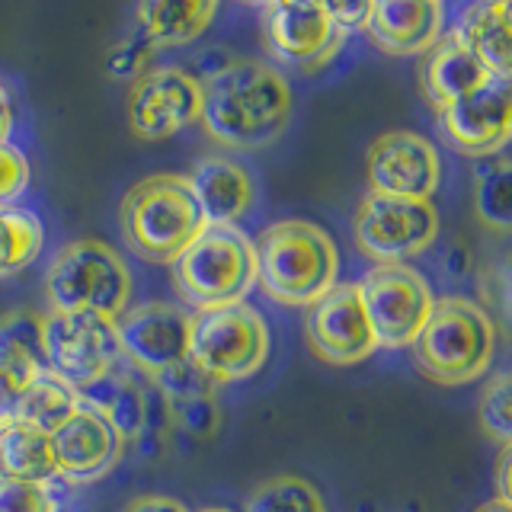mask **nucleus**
I'll use <instances>...</instances> for the list:
<instances>
[{
	"label": "nucleus",
	"instance_id": "nucleus-1",
	"mask_svg": "<svg viewBox=\"0 0 512 512\" xmlns=\"http://www.w3.org/2000/svg\"><path fill=\"white\" fill-rule=\"evenodd\" d=\"M292 103V84L279 68L240 58L208 74L199 122L221 148L253 151L285 135Z\"/></svg>",
	"mask_w": 512,
	"mask_h": 512
},
{
	"label": "nucleus",
	"instance_id": "nucleus-2",
	"mask_svg": "<svg viewBox=\"0 0 512 512\" xmlns=\"http://www.w3.org/2000/svg\"><path fill=\"white\" fill-rule=\"evenodd\" d=\"M256 282L285 308H308L327 295L340 276V253L333 237L311 221H276L253 247Z\"/></svg>",
	"mask_w": 512,
	"mask_h": 512
},
{
	"label": "nucleus",
	"instance_id": "nucleus-3",
	"mask_svg": "<svg viewBox=\"0 0 512 512\" xmlns=\"http://www.w3.org/2000/svg\"><path fill=\"white\" fill-rule=\"evenodd\" d=\"M119 224L128 250L151 263H173L208 221L180 173H157L125 192Z\"/></svg>",
	"mask_w": 512,
	"mask_h": 512
},
{
	"label": "nucleus",
	"instance_id": "nucleus-4",
	"mask_svg": "<svg viewBox=\"0 0 512 512\" xmlns=\"http://www.w3.org/2000/svg\"><path fill=\"white\" fill-rule=\"evenodd\" d=\"M413 362L439 384H468L487 375L496 352V327L471 298H439L413 340Z\"/></svg>",
	"mask_w": 512,
	"mask_h": 512
},
{
	"label": "nucleus",
	"instance_id": "nucleus-5",
	"mask_svg": "<svg viewBox=\"0 0 512 512\" xmlns=\"http://www.w3.org/2000/svg\"><path fill=\"white\" fill-rule=\"evenodd\" d=\"M45 298L55 314H96L116 320L132 298V272L100 240H74L45 272Z\"/></svg>",
	"mask_w": 512,
	"mask_h": 512
},
{
	"label": "nucleus",
	"instance_id": "nucleus-6",
	"mask_svg": "<svg viewBox=\"0 0 512 512\" xmlns=\"http://www.w3.org/2000/svg\"><path fill=\"white\" fill-rule=\"evenodd\" d=\"M176 288L196 311L240 304L256 285L253 244L237 228H208L170 263Z\"/></svg>",
	"mask_w": 512,
	"mask_h": 512
},
{
	"label": "nucleus",
	"instance_id": "nucleus-7",
	"mask_svg": "<svg viewBox=\"0 0 512 512\" xmlns=\"http://www.w3.org/2000/svg\"><path fill=\"white\" fill-rule=\"evenodd\" d=\"M269 356V330L263 314L250 304L196 311L189 320V365L205 381H247Z\"/></svg>",
	"mask_w": 512,
	"mask_h": 512
},
{
	"label": "nucleus",
	"instance_id": "nucleus-8",
	"mask_svg": "<svg viewBox=\"0 0 512 512\" xmlns=\"http://www.w3.org/2000/svg\"><path fill=\"white\" fill-rule=\"evenodd\" d=\"M122 359L116 324L96 314H55L42 317V362L77 394H87Z\"/></svg>",
	"mask_w": 512,
	"mask_h": 512
},
{
	"label": "nucleus",
	"instance_id": "nucleus-9",
	"mask_svg": "<svg viewBox=\"0 0 512 512\" xmlns=\"http://www.w3.org/2000/svg\"><path fill=\"white\" fill-rule=\"evenodd\" d=\"M359 298L378 346H413L432 314V288L410 263H375L356 282Z\"/></svg>",
	"mask_w": 512,
	"mask_h": 512
},
{
	"label": "nucleus",
	"instance_id": "nucleus-10",
	"mask_svg": "<svg viewBox=\"0 0 512 512\" xmlns=\"http://www.w3.org/2000/svg\"><path fill=\"white\" fill-rule=\"evenodd\" d=\"M356 247L375 263H407L439 237V212L432 202L391 199L368 192L352 218Z\"/></svg>",
	"mask_w": 512,
	"mask_h": 512
},
{
	"label": "nucleus",
	"instance_id": "nucleus-11",
	"mask_svg": "<svg viewBox=\"0 0 512 512\" xmlns=\"http://www.w3.org/2000/svg\"><path fill=\"white\" fill-rule=\"evenodd\" d=\"M269 55L288 68L317 71L340 52L346 32L330 20L327 4L317 0H276L260 13Z\"/></svg>",
	"mask_w": 512,
	"mask_h": 512
},
{
	"label": "nucleus",
	"instance_id": "nucleus-12",
	"mask_svg": "<svg viewBox=\"0 0 512 512\" xmlns=\"http://www.w3.org/2000/svg\"><path fill=\"white\" fill-rule=\"evenodd\" d=\"M189 320L192 314L164 301H148L125 308L116 324L122 359H128L151 378L167 375L189 359Z\"/></svg>",
	"mask_w": 512,
	"mask_h": 512
},
{
	"label": "nucleus",
	"instance_id": "nucleus-13",
	"mask_svg": "<svg viewBox=\"0 0 512 512\" xmlns=\"http://www.w3.org/2000/svg\"><path fill=\"white\" fill-rule=\"evenodd\" d=\"M439 125L461 154L496 157L512 132V77H484L471 93L439 109Z\"/></svg>",
	"mask_w": 512,
	"mask_h": 512
},
{
	"label": "nucleus",
	"instance_id": "nucleus-14",
	"mask_svg": "<svg viewBox=\"0 0 512 512\" xmlns=\"http://www.w3.org/2000/svg\"><path fill=\"white\" fill-rule=\"evenodd\" d=\"M304 333L314 356L330 365H356L378 349L356 282H336L327 295L308 304Z\"/></svg>",
	"mask_w": 512,
	"mask_h": 512
},
{
	"label": "nucleus",
	"instance_id": "nucleus-15",
	"mask_svg": "<svg viewBox=\"0 0 512 512\" xmlns=\"http://www.w3.org/2000/svg\"><path fill=\"white\" fill-rule=\"evenodd\" d=\"M202 84L180 68H151L128 93V122L144 141H164L199 122Z\"/></svg>",
	"mask_w": 512,
	"mask_h": 512
},
{
	"label": "nucleus",
	"instance_id": "nucleus-16",
	"mask_svg": "<svg viewBox=\"0 0 512 512\" xmlns=\"http://www.w3.org/2000/svg\"><path fill=\"white\" fill-rule=\"evenodd\" d=\"M48 436H52L58 477L71 480V484L100 480L116 468L125 452V439L119 436V429L109 423V416L100 407H93L84 397H80L68 420Z\"/></svg>",
	"mask_w": 512,
	"mask_h": 512
},
{
	"label": "nucleus",
	"instance_id": "nucleus-17",
	"mask_svg": "<svg viewBox=\"0 0 512 512\" xmlns=\"http://www.w3.org/2000/svg\"><path fill=\"white\" fill-rule=\"evenodd\" d=\"M442 183V160L416 132H388L368 148V186L375 196L432 202Z\"/></svg>",
	"mask_w": 512,
	"mask_h": 512
},
{
	"label": "nucleus",
	"instance_id": "nucleus-18",
	"mask_svg": "<svg viewBox=\"0 0 512 512\" xmlns=\"http://www.w3.org/2000/svg\"><path fill=\"white\" fill-rule=\"evenodd\" d=\"M42 372V317L7 314L0 320V423L16 420L26 391Z\"/></svg>",
	"mask_w": 512,
	"mask_h": 512
},
{
	"label": "nucleus",
	"instance_id": "nucleus-19",
	"mask_svg": "<svg viewBox=\"0 0 512 512\" xmlns=\"http://www.w3.org/2000/svg\"><path fill=\"white\" fill-rule=\"evenodd\" d=\"M365 32L391 55H420L445 36V7L439 0H375Z\"/></svg>",
	"mask_w": 512,
	"mask_h": 512
},
{
	"label": "nucleus",
	"instance_id": "nucleus-20",
	"mask_svg": "<svg viewBox=\"0 0 512 512\" xmlns=\"http://www.w3.org/2000/svg\"><path fill=\"white\" fill-rule=\"evenodd\" d=\"M192 196H196L208 224L218 228H237V221L250 212L253 205V176L234 157H202L192 173L186 176Z\"/></svg>",
	"mask_w": 512,
	"mask_h": 512
},
{
	"label": "nucleus",
	"instance_id": "nucleus-21",
	"mask_svg": "<svg viewBox=\"0 0 512 512\" xmlns=\"http://www.w3.org/2000/svg\"><path fill=\"white\" fill-rule=\"evenodd\" d=\"M484 77H490L484 71V64L468 52V45H464L455 32H445V36L429 48L420 68L423 93L429 96V103L436 106V112L461 100L464 93H471Z\"/></svg>",
	"mask_w": 512,
	"mask_h": 512
},
{
	"label": "nucleus",
	"instance_id": "nucleus-22",
	"mask_svg": "<svg viewBox=\"0 0 512 512\" xmlns=\"http://www.w3.org/2000/svg\"><path fill=\"white\" fill-rule=\"evenodd\" d=\"M512 7L506 0L496 4H471L458 16L455 36L468 45V52L484 64V71L493 77L512 74V39H509Z\"/></svg>",
	"mask_w": 512,
	"mask_h": 512
},
{
	"label": "nucleus",
	"instance_id": "nucleus-23",
	"mask_svg": "<svg viewBox=\"0 0 512 512\" xmlns=\"http://www.w3.org/2000/svg\"><path fill=\"white\" fill-rule=\"evenodd\" d=\"M218 13L215 0H192V4H180V0H148L138 4V32L141 42H148L154 52L157 48H173L199 39L202 32L212 26Z\"/></svg>",
	"mask_w": 512,
	"mask_h": 512
},
{
	"label": "nucleus",
	"instance_id": "nucleus-24",
	"mask_svg": "<svg viewBox=\"0 0 512 512\" xmlns=\"http://www.w3.org/2000/svg\"><path fill=\"white\" fill-rule=\"evenodd\" d=\"M0 480L52 487L58 480L52 436L20 420L0 423Z\"/></svg>",
	"mask_w": 512,
	"mask_h": 512
},
{
	"label": "nucleus",
	"instance_id": "nucleus-25",
	"mask_svg": "<svg viewBox=\"0 0 512 512\" xmlns=\"http://www.w3.org/2000/svg\"><path fill=\"white\" fill-rule=\"evenodd\" d=\"M45 244L42 221L20 205L0 208V279L26 269Z\"/></svg>",
	"mask_w": 512,
	"mask_h": 512
},
{
	"label": "nucleus",
	"instance_id": "nucleus-26",
	"mask_svg": "<svg viewBox=\"0 0 512 512\" xmlns=\"http://www.w3.org/2000/svg\"><path fill=\"white\" fill-rule=\"evenodd\" d=\"M77 404H80V394L74 388L58 381L52 372H42L26 391L20 410H16V420L36 426L42 432H52L68 420Z\"/></svg>",
	"mask_w": 512,
	"mask_h": 512
},
{
	"label": "nucleus",
	"instance_id": "nucleus-27",
	"mask_svg": "<svg viewBox=\"0 0 512 512\" xmlns=\"http://www.w3.org/2000/svg\"><path fill=\"white\" fill-rule=\"evenodd\" d=\"M244 512H327V506L311 480L295 474H279L263 480L250 493Z\"/></svg>",
	"mask_w": 512,
	"mask_h": 512
},
{
	"label": "nucleus",
	"instance_id": "nucleus-28",
	"mask_svg": "<svg viewBox=\"0 0 512 512\" xmlns=\"http://www.w3.org/2000/svg\"><path fill=\"white\" fill-rule=\"evenodd\" d=\"M509 160L503 154L487 157V167L477 173V215L493 231L509 228Z\"/></svg>",
	"mask_w": 512,
	"mask_h": 512
},
{
	"label": "nucleus",
	"instance_id": "nucleus-29",
	"mask_svg": "<svg viewBox=\"0 0 512 512\" xmlns=\"http://www.w3.org/2000/svg\"><path fill=\"white\" fill-rule=\"evenodd\" d=\"M480 426L487 436H493L500 445H509L512 436V416H509V375H493L484 397H480Z\"/></svg>",
	"mask_w": 512,
	"mask_h": 512
},
{
	"label": "nucleus",
	"instance_id": "nucleus-30",
	"mask_svg": "<svg viewBox=\"0 0 512 512\" xmlns=\"http://www.w3.org/2000/svg\"><path fill=\"white\" fill-rule=\"evenodd\" d=\"M0 512H58L52 487L0 480Z\"/></svg>",
	"mask_w": 512,
	"mask_h": 512
},
{
	"label": "nucleus",
	"instance_id": "nucleus-31",
	"mask_svg": "<svg viewBox=\"0 0 512 512\" xmlns=\"http://www.w3.org/2000/svg\"><path fill=\"white\" fill-rule=\"evenodd\" d=\"M154 48L148 42H141L132 36L128 42H119L112 52L106 55V71L116 80H138L141 74H148L154 68Z\"/></svg>",
	"mask_w": 512,
	"mask_h": 512
},
{
	"label": "nucleus",
	"instance_id": "nucleus-32",
	"mask_svg": "<svg viewBox=\"0 0 512 512\" xmlns=\"http://www.w3.org/2000/svg\"><path fill=\"white\" fill-rule=\"evenodd\" d=\"M29 186V160L13 144H0V208L13 205Z\"/></svg>",
	"mask_w": 512,
	"mask_h": 512
},
{
	"label": "nucleus",
	"instance_id": "nucleus-33",
	"mask_svg": "<svg viewBox=\"0 0 512 512\" xmlns=\"http://www.w3.org/2000/svg\"><path fill=\"white\" fill-rule=\"evenodd\" d=\"M368 7L372 4H327V10H330V20L340 26L343 32H352V29H365V23H368Z\"/></svg>",
	"mask_w": 512,
	"mask_h": 512
},
{
	"label": "nucleus",
	"instance_id": "nucleus-34",
	"mask_svg": "<svg viewBox=\"0 0 512 512\" xmlns=\"http://www.w3.org/2000/svg\"><path fill=\"white\" fill-rule=\"evenodd\" d=\"M125 512H189L180 500L173 496H138V500L128 503Z\"/></svg>",
	"mask_w": 512,
	"mask_h": 512
},
{
	"label": "nucleus",
	"instance_id": "nucleus-35",
	"mask_svg": "<svg viewBox=\"0 0 512 512\" xmlns=\"http://www.w3.org/2000/svg\"><path fill=\"white\" fill-rule=\"evenodd\" d=\"M13 132V100H10V90L0 84V144L10 141Z\"/></svg>",
	"mask_w": 512,
	"mask_h": 512
},
{
	"label": "nucleus",
	"instance_id": "nucleus-36",
	"mask_svg": "<svg viewBox=\"0 0 512 512\" xmlns=\"http://www.w3.org/2000/svg\"><path fill=\"white\" fill-rule=\"evenodd\" d=\"M509 458H512L509 445H503L500 458H496V490H500L503 503H509Z\"/></svg>",
	"mask_w": 512,
	"mask_h": 512
},
{
	"label": "nucleus",
	"instance_id": "nucleus-37",
	"mask_svg": "<svg viewBox=\"0 0 512 512\" xmlns=\"http://www.w3.org/2000/svg\"><path fill=\"white\" fill-rule=\"evenodd\" d=\"M477 512H512V506L503 503V500H493V503H484Z\"/></svg>",
	"mask_w": 512,
	"mask_h": 512
},
{
	"label": "nucleus",
	"instance_id": "nucleus-38",
	"mask_svg": "<svg viewBox=\"0 0 512 512\" xmlns=\"http://www.w3.org/2000/svg\"><path fill=\"white\" fill-rule=\"evenodd\" d=\"M202 512H228V509H202Z\"/></svg>",
	"mask_w": 512,
	"mask_h": 512
}]
</instances>
